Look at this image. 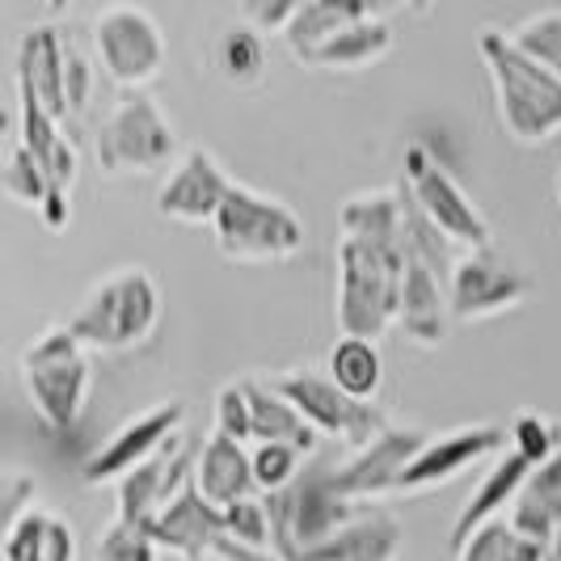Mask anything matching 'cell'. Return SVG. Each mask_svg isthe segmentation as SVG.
I'll use <instances>...</instances> for the list:
<instances>
[{"mask_svg":"<svg viewBox=\"0 0 561 561\" xmlns=\"http://www.w3.org/2000/svg\"><path fill=\"white\" fill-rule=\"evenodd\" d=\"M478 51L494 84L499 118L515 140L545 144L553 131H561V81L553 72H545L511 43V34L499 30H481Z\"/></svg>","mask_w":561,"mask_h":561,"instance_id":"1","label":"cell"},{"mask_svg":"<svg viewBox=\"0 0 561 561\" xmlns=\"http://www.w3.org/2000/svg\"><path fill=\"white\" fill-rule=\"evenodd\" d=\"M161 321V287L144 266H118L89 287L81 309L64 325L84 351H131Z\"/></svg>","mask_w":561,"mask_h":561,"instance_id":"2","label":"cell"},{"mask_svg":"<svg viewBox=\"0 0 561 561\" xmlns=\"http://www.w3.org/2000/svg\"><path fill=\"white\" fill-rule=\"evenodd\" d=\"M401 245L346 241L337 245V330L342 337L376 342L397 325L401 305Z\"/></svg>","mask_w":561,"mask_h":561,"instance_id":"3","label":"cell"},{"mask_svg":"<svg viewBox=\"0 0 561 561\" xmlns=\"http://www.w3.org/2000/svg\"><path fill=\"white\" fill-rule=\"evenodd\" d=\"M22 385L30 393L34 414L51 431H72L84 414V397L93 385V367L77 337L64 325H51L22 351Z\"/></svg>","mask_w":561,"mask_h":561,"instance_id":"4","label":"cell"},{"mask_svg":"<svg viewBox=\"0 0 561 561\" xmlns=\"http://www.w3.org/2000/svg\"><path fill=\"white\" fill-rule=\"evenodd\" d=\"M211 237L216 250L232 262H283L300 253L305 225L279 198L257 195L245 182H232L211 220Z\"/></svg>","mask_w":561,"mask_h":561,"instance_id":"5","label":"cell"},{"mask_svg":"<svg viewBox=\"0 0 561 561\" xmlns=\"http://www.w3.org/2000/svg\"><path fill=\"white\" fill-rule=\"evenodd\" d=\"M271 519V553L279 561H296L317 545H325L337 528H346L359 506L330 490V469H300V478L279 494H262Z\"/></svg>","mask_w":561,"mask_h":561,"instance_id":"6","label":"cell"},{"mask_svg":"<svg viewBox=\"0 0 561 561\" xmlns=\"http://www.w3.org/2000/svg\"><path fill=\"white\" fill-rule=\"evenodd\" d=\"M401 191L422 211V220L460 253L494 245L490 220L481 216L473 207V198L460 191V182L422 144H410L405 157H401Z\"/></svg>","mask_w":561,"mask_h":561,"instance_id":"7","label":"cell"},{"mask_svg":"<svg viewBox=\"0 0 561 561\" xmlns=\"http://www.w3.org/2000/svg\"><path fill=\"white\" fill-rule=\"evenodd\" d=\"M93 152L102 173H157L178 161V136L148 93H131L98 127Z\"/></svg>","mask_w":561,"mask_h":561,"instance_id":"8","label":"cell"},{"mask_svg":"<svg viewBox=\"0 0 561 561\" xmlns=\"http://www.w3.org/2000/svg\"><path fill=\"white\" fill-rule=\"evenodd\" d=\"M271 389L309 422L317 435H330V439H342L359 451L364 444H371L385 426H389V414L376 410V405H364V401H351V397L337 389L330 376L312 371V367H296V371H283L271 380Z\"/></svg>","mask_w":561,"mask_h":561,"instance_id":"9","label":"cell"},{"mask_svg":"<svg viewBox=\"0 0 561 561\" xmlns=\"http://www.w3.org/2000/svg\"><path fill=\"white\" fill-rule=\"evenodd\" d=\"M93 47L106 77L123 89H144L161 77L165 64V34L136 4H111L93 22Z\"/></svg>","mask_w":561,"mask_h":561,"instance_id":"10","label":"cell"},{"mask_svg":"<svg viewBox=\"0 0 561 561\" xmlns=\"http://www.w3.org/2000/svg\"><path fill=\"white\" fill-rule=\"evenodd\" d=\"M533 291V279L506 262L494 245L469 250L456 257L448 279V317L456 321H485L494 312L515 309L524 296Z\"/></svg>","mask_w":561,"mask_h":561,"instance_id":"11","label":"cell"},{"mask_svg":"<svg viewBox=\"0 0 561 561\" xmlns=\"http://www.w3.org/2000/svg\"><path fill=\"white\" fill-rule=\"evenodd\" d=\"M431 435L419 426H385L371 444L355 451L351 460H342L330 469V490L346 503H371V499H389L397 478L405 473V465L422 451Z\"/></svg>","mask_w":561,"mask_h":561,"instance_id":"12","label":"cell"},{"mask_svg":"<svg viewBox=\"0 0 561 561\" xmlns=\"http://www.w3.org/2000/svg\"><path fill=\"white\" fill-rule=\"evenodd\" d=\"M506 444L503 426H490V422H473V426H456L444 435H431L422 451L405 465V473L397 478L393 499L405 494H422V490H439L451 478H460L465 469H473L481 460L499 456Z\"/></svg>","mask_w":561,"mask_h":561,"instance_id":"13","label":"cell"},{"mask_svg":"<svg viewBox=\"0 0 561 561\" xmlns=\"http://www.w3.org/2000/svg\"><path fill=\"white\" fill-rule=\"evenodd\" d=\"M182 419H186L182 401H161V405H152L148 414L131 419L127 426H118L111 439H106V444H102V448L93 451V456L81 465L84 485L123 481L131 469H140L144 460H152L157 451L165 448L169 435H178V431H182Z\"/></svg>","mask_w":561,"mask_h":561,"instance_id":"14","label":"cell"},{"mask_svg":"<svg viewBox=\"0 0 561 561\" xmlns=\"http://www.w3.org/2000/svg\"><path fill=\"white\" fill-rule=\"evenodd\" d=\"M228 186H232V178L225 173V165L195 144V148L178 152L169 178L157 191V211L169 220H182V225H211Z\"/></svg>","mask_w":561,"mask_h":561,"instance_id":"15","label":"cell"},{"mask_svg":"<svg viewBox=\"0 0 561 561\" xmlns=\"http://www.w3.org/2000/svg\"><path fill=\"white\" fill-rule=\"evenodd\" d=\"M148 528H152V545L157 549H169V553H178V558L186 561H207L211 549H216V540L225 536V519H220L216 506L198 494L195 481H186L161 506V515Z\"/></svg>","mask_w":561,"mask_h":561,"instance_id":"16","label":"cell"},{"mask_svg":"<svg viewBox=\"0 0 561 561\" xmlns=\"http://www.w3.org/2000/svg\"><path fill=\"white\" fill-rule=\"evenodd\" d=\"M397 330L405 337H414L419 346H439L444 334H448V283L419 257H405V271H401Z\"/></svg>","mask_w":561,"mask_h":561,"instance_id":"17","label":"cell"},{"mask_svg":"<svg viewBox=\"0 0 561 561\" xmlns=\"http://www.w3.org/2000/svg\"><path fill=\"white\" fill-rule=\"evenodd\" d=\"M401 553V524L385 506H359V515L337 528L325 545H317L296 561H397Z\"/></svg>","mask_w":561,"mask_h":561,"instance_id":"18","label":"cell"},{"mask_svg":"<svg viewBox=\"0 0 561 561\" xmlns=\"http://www.w3.org/2000/svg\"><path fill=\"white\" fill-rule=\"evenodd\" d=\"M191 481H195V490L207 499V503L216 506V511H225V506H232V503H241V499H253V494H257L245 444L225 439V435H216V431L203 439L198 460H195V478H191Z\"/></svg>","mask_w":561,"mask_h":561,"instance_id":"19","label":"cell"},{"mask_svg":"<svg viewBox=\"0 0 561 561\" xmlns=\"http://www.w3.org/2000/svg\"><path fill=\"white\" fill-rule=\"evenodd\" d=\"M528 473H533V465H528L519 451H503V456L494 460V469L478 481V490L469 494L465 511H460L456 524H451V533H448L451 553L478 533V528H485L490 519H503V506H511L515 499H519V490H524Z\"/></svg>","mask_w":561,"mask_h":561,"instance_id":"20","label":"cell"},{"mask_svg":"<svg viewBox=\"0 0 561 561\" xmlns=\"http://www.w3.org/2000/svg\"><path fill=\"white\" fill-rule=\"evenodd\" d=\"M18 98H22V148L34 157V165L43 169L51 195H68V186L77 178V152H72V144L59 136V123L34 102V93L22 81H18Z\"/></svg>","mask_w":561,"mask_h":561,"instance_id":"21","label":"cell"},{"mask_svg":"<svg viewBox=\"0 0 561 561\" xmlns=\"http://www.w3.org/2000/svg\"><path fill=\"white\" fill-rule=\"evenodd\" d=\"M241 389L250 401V444H287L300 456L317 451L321 435L271 389V380H241Z\"/></svg>","mask_w":561,"mask_h":561,"instance_id":"22","label":"cell"},{"mask_svg":"<svg viewBox=\"0 0 561 561\" xmlns=\"http://www.w3.org/2000/svg\"><path fill=\"white\" fill-rule=\"evenodd\" d=\"M515 533L533 545H549V536L561 528V451H553L545 465H536L519 499L511 503V519Z\"/></svg>","mask_w":561,"mask_h":561,"instance_id":"23","label":"cell"},{"mask_svg":"<svg viewBox=\"0 0 561 561\" xmlns=\"http://www.w3.org/2000/svg\"><path fill=\"white\" fill-rule=\"evenodd\" d=\"M18 81L34 93V102L51 114L56 123L68 118L64 106V38L59 30H30L18 51Z\"/></svg>","mask_w":561,"mask_h":561,"instance_id":"24","label":"cell"},{"mask_svg":"<svg viewBox=\"0 0 561 561\" xmlns=\"http://www.w3.org/2000/svg\"><path fill=\"white\" fill-rule=\"evenodd\" d=\"M393 51V26L380 13H367L359 22L342 26L330 34L305 64L309 68H334V72H351V68H367L376 59H385Z\"/></svg>","mask_w":561,"mask_h":561,"instance_id":"25","label":"cell"},{"mask_svg":"<svg viewBox=\"0 0 561 561\" xmlns=\"http://www.w3.org/2000/svg\"><path fill=\"white\" fill-rule=\"evenodd\" d=\"M0 561H77V536L59 515L30 506L13 524V533L4 536Z\"/></svg>","mask_w":561,"mask_h":561,"instance_id":"26","label":"cell"},{"mask_svg":"<svg viewBox=\"0 0 561 561\" xmlns=\"http://www.w3.org/2000/svg\"><path fill=\"white\" fill-rule=\"evenodd\" d=\"M367 13H376V9L359 4V0H300L296 13H291V22L283 26V43L291 47V56L305 64L330 34H337V30L351 26V22H359Z\"/></svg>","mask_w":561,"mask_h":561,"instance_id":"27","label":"cell"},{"mask_svg":"<svg viewBox=\"0 0 561 561\" xmlns=\"http://www.w3.org/2000/svg\"><path fill=\"white\" fill-rule=\"evenodd\" d=\"M337 225L346 241H371V245H401V191L380 186L351 195L337 211Z\"/></svg>","mask_w":561,"mask_h":561,"instance_id":"28","label":"cell"},{"mask_svg":"<svg viewBox=\"0 0 561 561\" xmlns=\"http://www.w3.org/2000/svg\"><path fill=\"white\" fill-rule=\"evenodd\" d=\"M325 376H330L351 401L371 405V401L380 397V389H385V364H380L376 342L342 337L334 351H330V371H325Z\"/></svg>","mask_w":561,"mask_h":561,"instance_id":"29","label":"cell"},{"mask_svg":"<svg viewBox=\"0 0 561 561\" xmlns=\"http://www.w3.org/2000/svg\"><path fill=\"white\" fill-rule=\"evenodd\" d=\"M456 561H545V545L524 540L506 519H490L456 549Z\"/></svg>","mask_w":561,"mask_h":561,"instance_id":"30","label":"cell"},{"mask_svg":"<svg viewBox=\"0 0 561 561\" xmlns=\"http://www.w3.org/2000/svg\"><path fill=\"white\" fill-rule=\"evenodd\" d=\"M216 59H220V72H225L228 81L250 89V84L262 81L266 43H262V34H253L250 26H232V30H225V38H220Z\"/></svg>","mask_w":561,"mask_h":561,"instance_id":"31","label":"cell"},{"mask_svg":"<svg viewBox=\"0 0 561 561\" xmlns=\"http://www.w3.org/2000/svg\"><path fill=\"white\" fill-rule=\"evenodd\" d=\"M250 469L257 494H279V490H287L291 481L300 478L305 456L296 448H287V444H253Z\"/></svg>","mask_w":561,"mask_h":561,"instance_id":"32","label":"cell"},{"mask_svg":"<svg viewBox=\"0 0 561 561\" xmlns=\"http://www.w3.org/2000/svg\"><path fill=\"white\" fill-rule=\"evenodd\" d=\"M511 43L561 81V13H536L511 34Z\"/></svg>","mask_w":561,"mask_h":561,"instance_id":"33","label":"cell"},{"mask_svg":"<svg viewBox=\"0 0 561 561\" xmlns=\"http://www.w3.org/2000/svg\"><path fill=\"white\" fill-rule=\"evenodd\" d=\"M93 561H157V545H152V528L148 524H131L114 515L106 533L98 540Z\"/></svg>","mask_w":561,"mask_h":561,"instance_id":"34","label":"cell"},{"mask_svg":"<svg viewBox=\"0 0 561 561\" xmlns=\"http://www.w3.org/2000/svg\"><path fill=\"white\" fill-rule=\"evenodd\" d=\"M220 519H225L228 540H237V545H245V549H271V519H266V503H262V494L225 506V511H220Z\"/></svg>","mask_w":561,"mask_h":561,"instance_id":"35","label":"cell"},{"mask_svg":"<svg viewBox=\"0 0 561 561\" xmlns=\"http://www.w3.org/2000/svg\"><path fill=\"white\" fill-rule=\"evenodd\" d=\"M511 451H519L528 465H545L553 451H561V431L540 414H519L511 426Z\"/></svg>","mask_w":561,"mask_h":561,"instance_id":"36","label":"cell"},{"mask_svg":"<svg viewBox=\"0 0 561 561\" xmlns=\"http://www.w3.org/2000/svg\"><path fill=\"white\" fill-rule=\"evenodd\" d=\"M0 186H4L13 198L30 203V207H43V203H47V195H51V186H47L43 169L34 165V157H30L22 144L13 148V157H9V161H4V169H0Z\"/></svg>","mask_w":561,"mask_h":561,"instance_id":"37","label":"cell"},{"mask_svg":"<svg viewBox=\"0 0 561 561\" xmlns=\"http://www.w3.org/2000/svg\"><path fill=\"white\" fill-rule=\"evenodd\" d=\"M216 435L237 439V444H250V401H245L241 380H237V385H225V389L216 393Z\"/></svg>","mask_w":561,"mask_h":561,"instance_id":"38","label":"cell"},{"mask_svg":"<svg viewBox=\"0 0 561 561\" xmlns=\"http://www.w3.org/2000/svg\"><path fill=\"white\" fill-rule=\"evenodd\" d=\"M89 93H93V68H89V56H84L81 47L64 43V106H68V118L84 111Z\"/></svg>","mask_w":561,"mask_h":561,"instance_id":"39","label":"cell"},{"mask_svg":"<svg viewBox=\"0 0 561 561\" xmlns=\"http://www.w3.org/2000/svg\"><path fill=\"white\" fill-rule=\"evenodd\" d=\"M34 478L30 473H0V545L4 536L13 533V524L30 511V499H34Z\"/></svg>","mask_w":561,"mask_h":561,"instance_id":"40","label":"cell"},{"mask_svg":"<svg viewBox=\"0 0 561 561\" xmlns=\"http://www.w3.org/2000/svg\"><path fill=\"white\" fill-rule=\"evenodd\" d=\"M291 13H296V0H245L241 26H250L253 34H283Z\"/></svg>","mask_w":561,"mask_h":561,"instance_id":"41","label":"cell"},{"mask_svg":"<svg viewBox=\"0 0 561 561\" xmlns=\"http://www.w3.org/2000/svg\"><path fill=\"white\" fill-rule=\"evenodd\" d=\"M211 558H220V561H279L271 549H245V545H237V540H228V536L216 540Z\"/></svg>","mask_w":561,"mask_h":561,"instance_id":"42","label":"cell"},{"mask_svg":"<svg viewBox=\"0 0 561 561\" xmlns=\"http://www.w3.org/2000/svg\"><path fill=\"white\" fill-rule=\"evenodd\" d=\"M545 561H561V528L549 536V545H545Z\"/></svg>","mask_w":561,"mask_h":561,"instance_id":"43","label":"cell"},{"mask_svg":"<svg viewBox=\"0 0 561 561\" xmlns=\"http://www.w3.org/2000/svg\"><path fill=\"white\" fill-rule=\"evenodd\" d=\"M558 203H561V173H558Z\"/></svg>","mask_w":561,"mask_h":561,"instance_id":"44","label":"cell"}]
</instances>
